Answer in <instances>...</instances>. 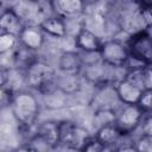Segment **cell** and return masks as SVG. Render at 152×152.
Listing matches in <instances>:
<instances>
[{"label": "cell", "instance_id": "obj_1", "mask_svg": "<svg viewBox=\"0 0 152 152\" xmlns=\"http://www.w3.org/2000/svg\"><path fill=\"white\" fill-rule=\"evenodd\" d=\"M11 109L15 120L21 126L28 128L36 124L40 112V104L32 93L20 90L14 93Z\"/></svg>", "mask_w": 152, "mask_h": 152}, {"label": "cell", "instance_id": "obj_2", "mask_svg": "<svg viewBox=\"0 0 152 152\" xmlns=\"http://www.w3.org/2000/svg\"><path fill=\"white\" fill-rule=\"evenodd\" d=\"M56 72L43 61H36L25 69V83L43 94L56 89Z\"/></svg>", "mask_w": 152, "mask_h": 152}, {"label": "cell", "instance_id": "obj_3", "mask_svg": "<svg viewBox=\"0 0 152 152\" xmlns=\"http://www.w3.org/2000/svg\"><path fill=\"white\" fill-rule=\"evenodd\" d=\"M129 59H134L139 65H151L152 63V42L150 30L134 32L126 44Z\"/></svg>", "mask_w": 152, "mask_h": 152}, {"label": "cell", "instance_id": "obj_4", "mask_svg": "<svg viewBox=\"0 0 152 152\" xmlns=\"http://www.w3.org/2000/svg\"><path fill=\"white\" fill-rule=\"evenodd\" d=\"M97 55L103 64L112 68H124L129 62V55L126 44L116 39L102 42Z\"/></svg>", "mask_w": 152, "mask_h": 152}, {"label": "cell", "instance_id": "obj_5", "mask_svg": "<svg viewBox=\"0 0 152 152\" xmlns=\"http://www.w3.org/2000/svg\"><path fill=\"white\" fill-rule=\"evenodd\" d=\"M59 145L65 146L75 152H80L86 142L91 138L84 127L70 121H59Z\"/></svg>", "mask_w": 152, "mask_h": 152}, {"label": "cell", "instance_id": "obj_6", "mask_svg": "<svg viewBox=\"0 0 152 152\" xmlns=\"http://www.w3.org/2000/svg\"><path fill=\"white\" fill-rule=\"evenodd\" d=\"M145 114L140 110V108L137 104H129L125 106L119 114H116L114 125L121 133V135H126L132 133L133 131L139 127L142 116Z\"/></svg>", "mask_w": 152, "mask_h": 152}, {"label": "cell", "instance_id": "obj_7", "mask_svg": "<svg viewBox=\"0 0 152 152\" xmlns=\"http://www.w3.org/2000/svg\"><path fill=\"white\" fill-rule=\"evenodd\" d=\"M18 39L21 46L31 51H37L44 44V33L38 25H26L18 33Z\"/></svg>", "mask_w": 152, "mask_h": 152}, {"label": "cell", "instance_id": "obj_8", "mask_svg": "<svg viewBox=\"0 0 152 152\" xmlns=\"http://www.w3.org/2000/svg\"><path fill=\"white\" fill-rule=\"evenodd\" d=\"M114 91L121 103H124L125 106H129V104H137L142 89H140L138 86L133 84L132 82L127 81L126 78H122L115 83Z\"/></svg>", "mask_w": 152, "mask_h": 152}, {"label": "cell", "instance_id": "obj_9", "mask_svg": "<svg viewBox=\"0 0 152 152\" xmlns=\"http://www.w3.org/2000/svg\"><path fill=\"white\" fill-rule=\"evenodd\" d=\"M36 137L43 140L48 146L55 148L59 145L61 138V129H59V121H44L37 126Z\"/></svg>", "mask_w": 152, "mask_h": 152}, {"label": "cell", "instance_id": "obj_10", "mask_svg": "<svg viewBox=\"0 0 152 152\" xmlns=\"http://www.w3.org/2000/svg\"><path fill=\"white\" fill-rule=\"evenodd\" d=\"M50 6L56 17L62 19L75 17L80 14L84 8V4L81 0H53L50 2Z\"/></svg>", "mask_w": 152, "mask_h": 152}, {"label": "cell", "instance_id": "obj_11", "mask_svg": "<svg viewBox=\"0 0 152 152\" xmlns=\"http://www.w3.org/2000/svg\"><path fill=\"white\" fill-rule=\"evenodd\" d=\"M101 44L100 38L88 28H81L75 37L76 48L86 53H97Z\"/></svg>", "mask_w": 152, "mask_h": 152}, {"label": "cell", "instance_id": "obj_12", "mask_svg": "<svg viewBox=\"0 0 152 152\" xmlns=\"http://www.w3.org/2000/svg\"><path fill=\"white\" fill-rule=\"evenodd\" d=\"M58 68L62 74L80 75L83 68V58L76 51H64L59 56Z\"/></svg>", "mask_w": 152, "mask_h": 152}, {"label": "cell", "instance_id": "obj_13", "mask_svg": "<svg viewBox=\"0 0 152 152\" xmlns=\"http://www.w3.org/2000/svg\"><path fill=\"white\" fill-rule=\"evenodd\" d=\"M39 28L43 31V33H46L51 37L56 38H63L66 34V24L65 20L59 17H48L40 21L38 25Z\"/></svg>", "mask_w": 152, "mask_h": 152}, {"label": "cell", "instance_id": "obj_14", "mask_svg": "<svg viewBox=\"0 0 152 152\" xmlns=\"http://www.w3.org/2000/svg\"><path fill=\"white\" fill-rule=\"evenodd\" d=\"M20 24H21V18L17 13V11L13 8H6V11L0 17V31L1 32L14 33L18 36V33L23 28Z\"/></svg>", "mask_w": 152, "mask_h": 152}, {"label": "cell", "instance_id": "obj_15", "mask_svg": "<svg viewBox=\"0 0 152 152\" xmlns=\"http://www.w3.org/2000/svg\"><path fill=\"white\" fill-rule=\"evenodd\" d=\"M56 88L62 91L64 95H72L77 93L81 89V80L80 75H68V74H62L57 78L56 76Z\"/></svg>", "mask_w": 152, "mask_h": 152}, {"label": "cell", "instance_id": "obj_16", "mask_svg": "<svg viewBox=\"0 0 152 152\" xmlns=\"http://www.w3.org/2000/svg\"><path fill=\"white\" fill-rule=\"evenodd\" d=\"M121 137H122L121 133L119 132V129L115 127L114 124H109V125L99 127L94 135V138L96 140H99L104 147H109V146L114 145Z\"/></svg>", "mask_w": 152, "mask_h": 152}, {"label": "cell", "instance_id": "obj_17", "mask_svg": "<svg viewBox=\"0 0 152 152\" xmlns=\"http://www.w3.org/2000/svg\"><path fill=\"white\" fill-rule=\"evenodd\" d=\"M116 118V113L110 108H100L94 113V125L96 129L104 125L114 124Z\"/></svg>", "mask_w": 152, "mask_h": 152}, {"label": "cell", "instance_id": "obj_18", "mask_svg": "<svg viewBox=\"0 0 152 152\" xmlns=\"http://www.w3.org/2000/svg\"><path fill=\"white\" fill-rule=\"evenodd\" d=\"M18 43V36L8 32H0V55L7 53L15 48Z\"/></svg>", "mask_w": 152, "mask_h": 152}, {"label": "cell", "instance_id": "obj_19", "mask_svg": "<svg viewBox=\"0 0 152 152\" xmlns=\"http://www.w3.org/2000/svg\"><path fill=\"white\" fill-rule=\"evenodd\" d=\"M138 8V15L141 20V24L144 26V30H150L152 24V14H151V4L147 2H140Z\"/></svg>", "mask_w": 152, "mask_h": 152}, {"label": "cell", "instance_id": "obj_20", "mask_svg": "<svg viewBox=\"0 0 152 152\" xmlns=\"http://www.w3.org/2000/svg\"><path fill=\"white\" fill-rule=\"evenodd\" d=\"M137 106L144 114H150L152 109V89H144L137 102Z\"/></svg>", "mask_w": 152, "mask_h": 152}, {"label": "cell", "instance_id": "obj_21", "mask_svg": "<svg viewBox=\"0 0 152 152\" xmlns=\"http://www.w3.org/2000/svg\"><path fill=\"white\" fill-rule=\"evenodd\" d=\"M133 146L137 152H152V135L141 134Z\"/></svg>", "mask_w": 152, "mask_h": 152}, {"label": "cell", "instance_id": "obj_22", "mask_svg": "<svg viewBox=\"0 0 152 152\" xmlns=\"http://www.w3.org/2000/svg\"><path fill=\"white\" fill-rule=\"evenodd\" d=\"M14 91L8 87H0V110L11 107Z\"/></svg>", "mask_w": 152, "mask_h": 152}, {"label": "cell", "instance_id": "obj_23", "mask_svg": "<svg viewBox=\"0 0 152 152\" xmlns=\"http://www.w3.org/2000/svg\"><path fill=\"white\" fill-rule=\"evenodd\" d=\"M107 150V147H104L99 140H96L94 137H91L86 145L82 147V150L80 152H104Z\"/></svg>", "mask_w": 152, "mask_h": 152}, {"label": "cell", "instance_id": "obj_24", "mask_svg": "<svg viewBox=\"0 0 152 152\" xmlns=\"http://www.w3.org/2000/svg\"><path fill=\"white\" fill-rule=\"evenodd\" d=\"M139 126H141V129H142L141 134L152 135V118H151V114H145L142 116V120H141Z\"/></svg>", "mask_w": 152, "mask_h": 152}, {"label": "cell", "instance_id": "obj_25", "mask_svg": "<svg viewBox=\"0 0 152 152\" xmlns=\"http://www.w3.org/2000/svg\"><path fill=\"white\" fill-rule=\"evenodd\" d=\"M144 89H152L151 80V65H147L144 71Z\"/></svg>", "mask_w": 152, "mask_h": 152}, {"label": "cell", "instance_id": "obj_26", "mask_svg": "<svg viewBox=\"0 0 152 152\" xmlns=\"http://www.w3.org/2000/svg\"><path fill=\"white\" fill-rule=\"evenodd\" d=\"M8 82V69L0 66V87L7 86Z\"/></svg>", "mask_w": 152, "mask_h": 152}, {"label": "cell", "instance_id": "obj_27", "mask_svg": "<svg viewBox=\"0 0 152 152\" xmlns=\"http://www.w3.org/2000/svg\"><path fill=\"white\" fill-rule=\"evenodd\" d=\"M12 152H37V150H36L30 142H27V144H24V145L18 146V147L14 148Z\"/></svg>", "mask_w": 152, "mask_h": 152}, {"label": "cell", "instance_id": "obj_28", "mask_svg": "<svg viewBox=\"0 0 152 152\" xmlns=\"http://www.w3.org/2000/svg\"><path fill=\"white\" fill-rule=\"evenodd\" d=\"M112 152H137L133 145H122L116 148H114Z\"/></svg>", "mask_w": 152, "mask_h": 152}, {"label": "cell", "instance_id": "obj_29", "mask_svg": "<svg viewBox=\"0 0 152 152\" xmlns=\"http://www.w3.org/2000/svg\"><path fill=\"white\" fill-rule=\"evenodd\" d=\"M6 11V7H5V5H4V2H1L0 1V17L2 15V13Z\"/></svg>", "mask_w": 152, "mask_h": 152}, {"label": "cell", "instance_id": "obj_30", "mask_svg": "<svg viewBox=\"0 0 152 152\" xmlns=\"http://www.w3.org/2000/svg\"><path fill=\"white\" fill-rule=\"evenodd\" d=\"M2 152H12V151H2Z\"/></svg>", "mask_w": 152, "mask_h": 152}]
</instances>
